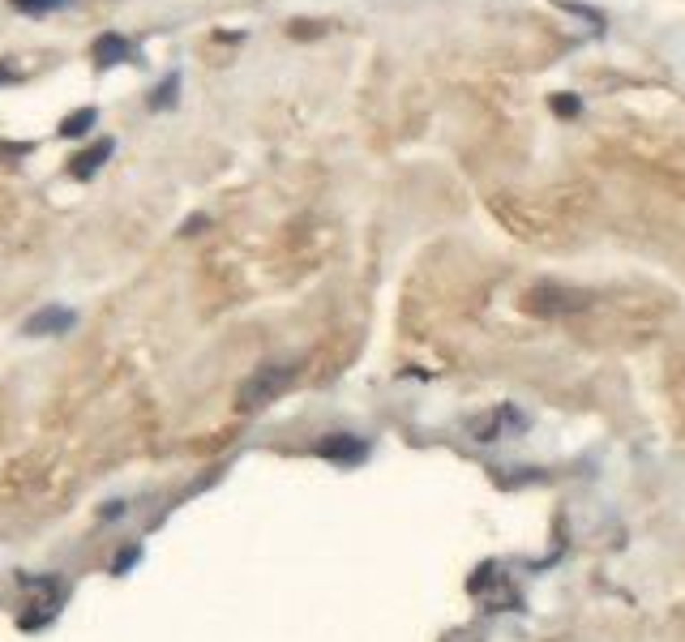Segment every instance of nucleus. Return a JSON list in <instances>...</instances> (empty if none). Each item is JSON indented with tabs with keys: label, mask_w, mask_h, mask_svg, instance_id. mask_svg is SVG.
I'll return each instance as SVG.
<instances>
[{
	"label": "nucleus",
	"mask_w": 685,
	"mask_h": 642,
	"mask_svg": "<svg viewBox=\"0 0 685 642\" xmlns=\"http://www.w3.org/2000/svg\"><path fill=\"white\" fill-rule=\"evenodd\" d=\"M527 309L540 312V317H557V312L587 309V295L569 292V287H557V283H540V287H531L527 292Z\"/></svg>",
	"instance_id": "f257e3e1"
},
{
	"label": "nucleus",
	"mask_w": 685,
	"mask_h": 642,
	"mask_svg": "<svg viewBox=\"0 0 685 642\" xmlns=\"http://www.w3.org/2000/svg\"><path fill=\"white\" fill-rule=\"evenodd\" d=\"M90 56H95V64L98 69H112V64H124V60L133 56V47H129V39L124 35H98L95 39V47H90Z\"/></svg>",
	"instance_id": "f03ea898"
},
{
	"label": "nucleus",
	"mask_w": 685,
	"mask_h": 642,
	"mask_svg": "<svg viewBox=\"0 0 685 642\" xmlns=\"http://www.w3.org/2000/svg\"><path fill=\"white\" fill-rule=\"evenodd\" d=\"M13 9L21 13H30V18H43V13H60V9H69L73 0H9Z\"/></svg>",
	"instance_id": "7ed1b4c3"
},
{
	"label": "nucleus",
	"mask_w": 685,
	"mask_h": 642,
	"mask_svg": "<svg viewBox=\"0 0 685 642\" xmlns=\"http://www.w3.org/2000/svg\"><path fill=\"white\" fill-rule=\"evenodd\" d=\"M95 120H98L95 107H81L78 116H69L64 124H60V133H64V137H81V133H90V124H95Z\"/></svg>",
	"instance_id": "20e7f679"
},
{
	"label": "nucleus",
	"mask_w": 685,
	"mask_h": 642,
	"mask_svg": "<svg viewBox=\"0 0 685 642\" xmlns=\"http://www.w3.org/2000/svg\"><path fill=\"white\" fill-rule=\"evenodd\" d=\"M112 155V141H98L95 150H86V155L81 158H73V172H81V175H90L98 167V163H103V158Z\"/></svg>",
	"instance_id": "39448f33"
},
{
	"label": "nucleus",
	"mask_w": 685,
	"mask_h": 642,
	"mask_svg": "<svg viewBox=\"0 0 685 642\" xmlns=\"http://www.w3.org/2000/svg\"><path fill=\"white\" fill-rule=\"evenodd\" d=\"M176 90H180V73H167V78H163V86L155 90V107H167V103L176 98Z\"/></svg>",
	"instance_id": "423d86ee"
},
{
	"label": "nucleus",
	"mask_w": 685,
	"mask_h": 642,
	"mask_svg": "<svg viewBox=\"0 0 685 642\" xmlns=\"http://www.w3.org/2000/svg\"><path fill=\"white\" fill-rule=\"evenodd\" d=\"M552 112H557V116H578V112H583V103H578L574 95H557V98H552Z\"/></svg>",
	"instance_id": "0eeeda50"
}]
</instances>
